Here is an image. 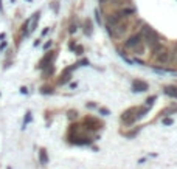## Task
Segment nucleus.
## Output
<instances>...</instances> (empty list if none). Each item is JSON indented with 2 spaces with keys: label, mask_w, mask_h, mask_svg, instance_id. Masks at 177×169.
<instances>
[{
  "label": "nucleus",
  "mask_w": 177,
  "mask_h": 169,
  "mask_svg": "<svg viewBox=\"0 0 177 169\" xmlns=\"http://www.w3.org/2000/svg\"><path fill=\"white\" fill-rule=\"evenodd\" d=\"M163 124H165V126H171V124H172V119H171V118H165V119H163Z\"/></svg>",
  "instance_id": "17"
},
{
  "label": "nucleus",
  "mask_w": 177,
  "mask_h": 169,
  "mask_svg": "<svg viewBox=\"0 0 177 169\" xmlns=\"http://www.w3.org/2000/svg\"><path fill=\"white\" fill-rule=\"evenodd\" d=\"M84 27H86V34L87 36H90V20H86V23H84Z\"/></svg>",
  "instance_id": "12"
},
{
  "label": "nucleus",
  "mask_w": 177,
  "mask_h": 169,
  "mask_svg": "<svg viewBox=\"0 0 177 169\" xmlns=\"http://www.w3.org/2000/svg\"><path fill=\"white\" fill-rule=\"evenodd\" d=\"M141 39H144L146 40V43L149 45V47H156V45H159L160 42H159V36H157V33L154 31V30H151L148 25H144L143 28H141Z\"/></svg>",
  "instance_id": "1"
},
{
  "label": "nucleus",
  "mask_w": 177,
  "mask_h": 169,
  "mask_svg": "<svg viewBox=\"0 0 177 169\" xmlns=\"http://www.w3.org/2000/svg\"><path fill=\"white\" fill-rule=\"evenodd\" d=\"M99 113L103 115V116H107V115L110 113V110H109V109H99Z\"/></svg>",
  "instance_id": "14"
},
{
  "label": "nucleus",
  "mask_w": 177,
  "mask_h": 169,
  "mask_svg": "<svg viewBox=\"0 0 177 169\" xmlns=\"http://www.w3.org/2000/svg\"><path fill=\"white\" fill-rule=\"evenodd\" d=\"M75 31H76V25H70V28H68V33H70V34H73Z\"/></svg>",
  "instance_id": "18"
},
{
  "label": "nucleus",
  "mask_w": 177,
  "mask_h": 169,
  "mask_svg": "<svg viewBox=\"0 0 177 169\" xmlns=\"http://www.w3.org/2000/svg\"><path fill=\"white\" fill-rule=\"evenodd\" d=\"M140 43H141V34H140V33H137V34L131 36L128 40H126L124 47H126V48H135V47H137V45H140Z\"/></svg>",
  "instance_id": "3"
},
{
  "label": "nucleus",
  "mask_w": 177,
  "mask_h": 169,
  "mask_svg": "<svg viewBox=\"0 0 177 169\" xmlns=\"http://www.w3.org/2000/svg\"><path fill=\"white\" fill-rule=\"evenodd\" d=\"M50 45H52V42H47V43H45V47H44V48H45V50H47V48H50Z\"/></svg>",
  "instance_id": "22"
},
{
  "label": "nucleus",
  "mask_w": 177,
  "mask_h": 169,
  "mask_svg": "<svg viewBox=\"0 0 177 169\" xmlns=\"http://www.w3.org/2000/svg\"><path fill=\"white\" fill-rule=\"evenodd\" d=\"M106 2H107V0H101V5H106Z\"/></svg>",
  "instance_id": "24"
},
{
  "label": "nucleus",
  "mask_w": 177,
  "mask_h": 169,
  "mask_svg": "<svg viewBox=\"0 0 177 169\" xmlns=\"http://www.w3.org/2000/svg\"><path fill=\"white\" fill-rule=\"evenodd\" d=\"M165 93H166L168 96H172V98H177V87H174V85L165 87Z\"/></svg>",
  "instance_id": "7"
},
{
  "label": "nucleus",
  "mask_w": 177,
  "mask_h": 169,
  "mask_svg": "<svg viewBox=\"0 0 177 169\" xmlns=\"http://www.w3.org/2000/svg\"><path fill=\"white\" fill-rule=\"evenodd\" d=\"M154 101H156V96H149V98L146 100V104H148V106H152Z\"/></svg>",
  "instance_id": "13"
},
{
  "label": "nucleus",
  "mask_w": 177,
  "mask_h": 169,
  "mask_svg": "<svg viewBox=\"0 0 177 169\" xmlns=\"http://www.w3.org/2000/svg\"><path fill=\"white\" fill-rule=\"evenodd\" d=\"M95 14H96V22H98V23H101V17H99V11L96 9V11H95Z\"/></svg>",
  "instance_id": "20"
},
{
  "label": "nucleus",
  "mask_w": 177,
  "mask_h": 169,
  "mask_svg": "<svg viewBox=\"0 0 177 169\" xmlns=\"http://www.w3.org/2000/svg\"><path fill=\"white\" fill-rule=\"evenodd\" d=\"M123 19H124V17H123L120 13L107 16V27H110V28H112V27H115V25L118 27V25H120V22H121Z\"/></svg>",
  "instance_id": "4"
},
{
  "label": "nucleus",
  "mask_w": 177,
  "mask_h": 169,
  "mask_svg": "<svg viewBox=\"0 0 177 169\" xmlns=\"http://www.w3.org/2000/svg\"><path fill=\"white\" fill-rule=\"evenodd\" d=\"M123 17H126V16H132V14H135V8H124V9H121V13H120Z\"/></svg>",
  "instance_id": "9"
},
{
  "label": "nucleus",
  "mask_w": 177,
  "mask_h": 169,
  "mask_svg": "<svg viewBox=\"0 0 177 169\" xmlns=\"http://www.w3.org/2000/svg\"><path fill=\"white\" fill-rule=\"evenodd\" d=\"M40 92H42V93H45V95H50V93H53V90L50 88V87H45V88L42 87V90H40Z\"/></svg>",
  "instance_id": "16"
},
{
  "label": "nucleus",
  "mask_w": 177,
  "mask_h": 169,
  "mask_svg": "<svg viewBox=\"0 0 177 169\" xmlns=\"http://www.w3.org/2000/svg\"><path fill=\"white\" fill-rule=\"evenodd\" d=\"M143 53H144V47L137 45V47H135V54H143Z\"/></svg>",
  "instance_id": "10"
},
{
  "label": "nucleus",
  "mask_w": 177,
  "mask_h": 169,
  "mask_svg": "<svg viewBox=\"0 0 177 169\" xmlns=\"http://www.w3.org/2000/svg\"><path fill=\"white\" fill-rule=\"evenodd\" d=\"M39 158H40V163H42V164H47V163H48V155H47V151H45V149H42V151L39 152Z\"/></svg>",
  "instance_id": "8"
},
{
  "label": "nucleus",
  "mask_w": 177,
  "mask_h": 169,
  "mask_svg": "<svg viewBox=\"0 0 177 169\" xmlns=\"http://www.w3.org/2000/svg\"><path fill=\"white\" fill-rule=\"evenodd\" d=\"M75 51H76V54H83V47H78V48H75Z\"/></svg>",
  "instance_id": "19"
},
{
  "label": "nucleus",
  "mask_w": 177,
  "mask_h": 169,
  "mask_svg": "<svg viewBox=\"0 0 177 169\" xmlns=\"http://www.w3.org/2000/svg\"><path fill=\"white\" fill-rule=\"evenodd\" d=\"M0 11H3V5H2V0H0Z\"/></svg>",
  "instance_id": "23"
},
{
  "label": "nucleus",
  "mask_w": 177,
  "mask_h": 169,
  "mask_svg": "<svg viewBox=\"0 0 177 169\" xmlns=\"http://www.w3.org/2000/svg\"><path fill=\"white\" fill-rule=\"evenodd\" d=\"M156 59H157V62H160V64H168V61L171 59V51L168 50V48H162V50L157 53Z\"/></svg>",
  "instance_id": "2"
},
{
  "label": "nucleus",
  "mask_w": 177,
  "mask_h": 169,
  "mask_svg": "<svg viewBox=\"0 0 177 169\" xmlns=\"http://www.w3.org/2000/svg\"><path fill=\"white\" fill-rule=\"evenodd\" d=\"M67 116H68L70 119H75V118H76V112H75V110H70V112L67 113Z\"/></svg>",
  "instance_id": "15"
},
{
  "label": "nucleus",
  "mask_w": 177,
  "mask_h": 169,
  "mask_svg": "<svg viewBox=\"0 0 177 169\" xmlns=\"http://www.w3.org/2000/svg\"><path fill=\"white\" fill-rule=\"evenodd\" d=\"M87 107H89V109H95V107H96V104H95V103H89V104H87Z\"/></svg>",
  "instance_id": "21"
},
{
  "label": "nucleus",
  "mask_w": 177,
  "mask_h": 169,
  "mask_svg": "<svg viewBox=\"0 0 177 169\" xmlns=\"http://www.w3.org/2000/svg\"><path fill=\"white\" fill-rule=\"evenodd\" d=\"M149 88V85L143 81H138V79H134L132 81V90L134 92H146Z\"/></svg>",
  "instance_id": "5"
},
{
  "label": "nucleus",
  "mask_w": 177,
  "mask_h": 169,
  "mask_svg": "<svg viewBox=\"0 0 177 169\" xmlns=\"http://www.w3.org/2000/svg\"><path fill=\"white\" fill-rule=\"evenodd\" d=\"M53 58H55V53H48L44 59H42V62H40V67L42 68H45V67H50V62L53 61Z\"/></svg>",
  "instance_id": "6"
},
{
  "label": "nucleus",
  "mask_w": 177,
  "mask_h": 169,
  "mask_svg": "<svg viewBox=\"0 0 177 169\" xmlns=\"http://www.w3.org/2000/svg\"><path fill=\"white\" fill-rule=\"evenodd\" d=\"M30 121H31V113L28 112V113H27V116H25V121H23V127H22V129H25V126H27Z\"/></svg>",
  "instance_id": "11"
}]
</instances>
